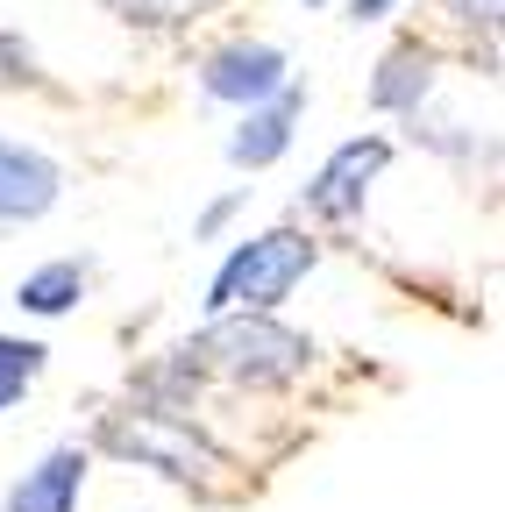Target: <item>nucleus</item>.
<instances>
[{"label": "nucleus", "instance_id": "obj_1", "mask_svg": "<svg viewBox=\"0 0 505 512\" xmlns=\"http://www.w3.org/2000/svg\"><path fill=\"white\" fill-rule=\"evenodd\" d=\"M207 377H235V384H257V392H278V384L313 370V342L299 328H285L278 313H214L207 328L185 342Z\"/></svg>", "mask_w": 505, "mask_h": 512}, {"label": "nucleus", "instance_id": "obj_2", "mask_svg": "<svg viewBox=\"0 0 505 512\" xmlns=\"http://www.w3.org/2000/svg\"><path fill=\"white\" fill-rule=\"evenodd\" d=\"M321 264V242L306 228H271L257 242H235L228 264L207 278V313H278L292 299V285Z\"/></svg>", "mask_w": 505, "mask_h": 512}, {"label": "nucleus", "instance_id": "obj_3", "mask_svg": "<svg viewBox=\"0 0 505 512\" xmlns=\"http://www.w3.org/2000/svg\"><path fill=\"white\" fill-rule=\"evenodd\" d=\"M93 441L107 448V456L150 463V470H164V477H178V484H214L221 470H235L228 448L207 441L185 413H143V406H129V413H107V420L93 427Z\"/></svg>", "mask_w": 505, "mask_h": 512}, {"label": "nucleus", "instance_id": "obj_4", "mask_svg": "<svg viewBox=\"0 0 505 512\" xmlns=\"http://www.w3.org/2000/svg\"><path fill=\"white\" fill-rule=\"evenodd\" d=\"M392 164V143L385 136H349L321 171H313L306 185H299V207L313 214V221H356L363 214V200H370V185H377V171Z\"/></svg>", "mask_w": 505, "mask_h": 512}, {"label": "nucleus", "instance_id": "obj_5", "mask_svg": "<svg viewBox=\"0 0 505 512\" xmlns=\"http://www.w3.org/2000/svg\"><path fill=\"white\" fill-rule=\"evenodd\" d=\"M285 79H292L285 50H278V43H257V36H235V43L207 50V64H200V93H207V100H228V107L264 100V93H278Z\"/></svg>", "mask_w": 505, "mask_h": 512}, {"label": "nucleus", "instance_id": "obj_6", "mask_svg": "<svg viewBox=\"0 0 505 512\" xmlns=\"http://www.w3.org/2000/svg\"><path fill=\"white\" fill-rule=\"evenodd\" d=\"M299 114H306V86H278V93H264V100H249L242 107V128L228 136V157L242 164V171H264V164H278L285 150H292V128H299Z\"/></svg>", "mask_w": 505, "mask_h": 512}, {"label": "nucleus", "instance_id": "obj_7", "mask_svg": "<svg viewBox=\"0 0 505 512\" xmlns=\"http://www.w3.org/2000/svg\"><path fill=\"white\" fill-rule=\"evenodd\" d=\"M57 192H65L57 157H43V150H29V143H8V136H0V228L50 214Z\"/></svg>", "mask_w": 505, "mask_h": 512}, {"label": "nucleus", "instance_id": "obj_8", "mask_svg": "<svg viewBox=\"0 0 505 512\" xmlns=\"http://www.w3.org/2000/svg\"><path fill=\"white\" fill-rule=\"evenodd\" d=\"M434 93V43L406 36L377 57V79H370V107L377 114H420V100Z\"/></svg>", "mask_w": 505, "mask_h": 512}, {"label": "nucleus", "instance_id": "obj_9", "mask_svg": "<svg viewBox=\"0 0 505 512\" xmlns=\"http://www.w3.org/2000/svg\"><path fill=\"white\" fill-rule=\"evenodd\" d=\"M79 484H86V448L65 441V448H50L36 470H22V484L8 491L0 512H79Z\"/></svg>", "mask_w": 505, "mask_h": 512}, {"label": "nucleus", "instance_id": "obj_10", "mask_svg": "<svg viewBox=\"0 0 505 512\" xmlns=\"http://www.w3.org/2000/svg\"><path fill=\"white\" fill-rule=\"evenodd\" d=\"M79 299H86V264H79V256H57V264L29 271V278L15 285V306H22V313H36V320L72 313Z\"/></svg>", "mask_w": 505, "mask_h": 512}, {"label": "nucleus", "instance_id": "obj_11", "mask_svg": "<svg viewBox=\"0 0 505 512\" xmlns=\"http://www.w3.org/2000/svg\"><path fill=\"white\" fill-rule=\"evenodd\" d=\"M214 8L221 0H107V15H121L129 29H193Z\"/></svg>", "mask_w": 505, "mask_h": 512}, {"label": "nucleus", "instance_id": "obj_12", "mask_svg": "<svg viewBox=\"0 0 505 512\" xmlns=\"http://www.w3.org/2000/svg\"><path fill=\"white\" fill-rule=\"evenodd\" d=\"M36 50L15 36V29H0V93H15V86H36Z\"/></svg>", "mask_w": 505, "mask_h": 512}, {"label": "nucleus", "instance_id": "obj_13", "mask_svg": "<svg viewBox=\"0 0 505 512\" xmlns=\"http://www.w3.org/2000/svg\"><path fill=\"white\" fill-rule=\"evenodd\" d=\"M50 363V349L43 342H29V335H0V377H15V384H36V370Z\"/></svg>", "mask_w": 505, "mask_h": 512}, {"label": "nucleus", "instance_id": "obj_14", "mask_svg": "<svg viewBox=\"0 0 505 512\" xmlns=\"http://www.w3.org/2000/svg\"><path fill=\"white\" fill-rule=\"evenodd\" d=\"M441 15H449L456 29H484V36H498L505 0H441Z\"/></svg>", "mask_w": 505, "mask_h": 512}, {"label": "nucleus", "instance_id": "obj_15", "mask_svg": "<svg viewBox=\"0 0 505 512\" xmlns=\"http://www.w3.org/2000/svg\"><path fill=\"white\" fill-rule=\"evenodd\" d=\"M242 207H249V185H235L228 200H214V207H207V214L193 221V235H200V242H207V235H221V228H228V221H235Z\"/></svg>", "mask_w": 505, "mask_h": 512}, {"label": "nucleus", "instance_id": "obj_16", "mask_svg": "<svg viewBox=\"0 0 505 512\" xmlns=\"http://www.w3.org/2000/svg\"><path fill=\"white\" fill-rule=\"evenodd\" d=\"M399 0H349V22H385Z\"/></svg>", "mask_w": 505, "mask_h": 512}, {"label": "nucleus", "instance_id": "obj_17", "mask_svg": "<svg viewBox=\"0 0 505 512\" xmlns=\"http://www.w3.org/2000/svg\"><path fill=\"white\" fill-rule=\"evenodd\" d=\"M22 392H29V384H15V377H0V413H8V406H15Z\"/></svg>", "mask_w": 505, "mask_h": 512}, {"label": "nucleus", "instance_id": "obj_18", "mask_svg": "<svg viewBox=\"0 0 505 512\" xmlns=\"http://www.w3.org/2000/svg\"><path fill=\"white\" fill-rule=\"evenodd\" d=\"M306 8H328V0H306Z\"/></svg>", "mask_w": 505, "mask_h": 512}]
</instances>
